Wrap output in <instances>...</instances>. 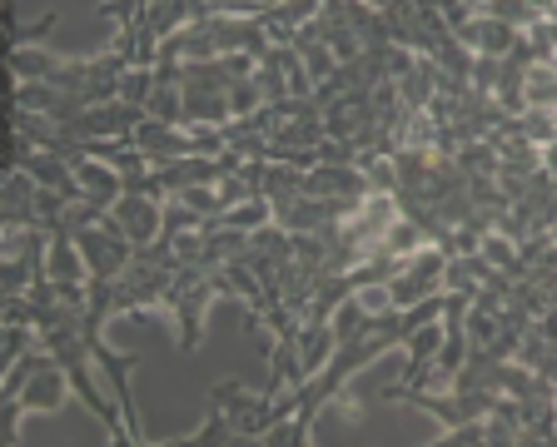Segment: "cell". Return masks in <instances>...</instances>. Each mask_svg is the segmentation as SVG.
Masks as SVG:
<instances>
[{
  "label": "cell",
  "instance_id": "2",
  "mask_svg": "<svg viewBox=\"0 0 557 447\" xmlns=\"http://www.w3.org/2000/svg\"><path fill=\"white\" fill-rule=\"evenodd\" d=\"M443 278H448V249H443V244H423V249L388 278V303H394V309H413V303H423V298H433V294H448Z\"/></svg>",
  "mask_w": 557,
  "mask_h": 447
},
{
  "label": "cell",
  "instance_id": "1",
  "mask_svg": "<svg viewBox=\"0 0 557 447\" xmlns=\"http://www.w3.org/2000/svg\"><path fill=\"white\" fill-rule=\"evenodd\" d=\"M70 393H75V383H70V373L55 363V358H50L46 368H35L11 398H0V408H5V413H0V433H5V443H21V418L25 413H60Z\"/></svg>",
  "mask_w": 557,
  "mask_h": 447
}]
</instances>
